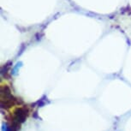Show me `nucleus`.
Returning a JSON list of instances; mask_svg holds the SVG:
<instances>
[{"label":"nucleus","mask_w":131,"mask_h":131,"mask_svg":"<svg viewBox=\"0 0 131 131\" xmlns=\"http://www.w3.org/2000/svg\"><path fill=\"white\" fill-rule=\"evenodd\" d=\"M28 116V109H27L25 107L17 108L14 112V117L12 120L16 121V122L21 124V123H23L26 121Z\"/></svg>","instance_id":"f257e3e1"},{"label":"nucleus","mask_w":131,"mask_h":131,"mask_svg":"<svg viewBox=\"0 0 131 131\" xmlns=\"http://www.w3.org/2000/svg\"><path fill=\"white\" fill-rule=\"evenodd\" d=\"M21 64H23V63H21V62H20V63H16V65L15 66V67L13 68V70H12V75H16V74H17V71H18L19 69L21 67Z\"/></svg>","instance_id":"f03ea898"},{"label":"nucleus","mask_w":131,"mask_h":131,"mask_svg":"<svg viewBox=\"0 0 131 131\" xmlns=\"http://www.w3.org/2000/svg\"><path fill=\"white\" fill-rule=\"evenodd\" d=\"M2 131H12L11 127L9 126V124L7 123H2Z\"/></svg>","instance_id":"7ed1b4c3"},{"label":"nucleus","mask_w":131,"mask_h":131,"mask_svg":"<svg viewBox=\"0 0 131 131\" xmlns=\"http://www.w3.org/2000/svg\"><path fill=\"white\" fill-rule=\"evenodd\" d=\"M9 64H6V65H4L3 68H2V70H1V74L2 75H4V73H7V71H8L9 70Z\"/></svg>","instance_id":"20e7f679"}]
</instances>
